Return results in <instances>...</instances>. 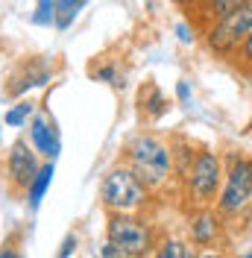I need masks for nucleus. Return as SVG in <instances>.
I'll return each mask as SVG.
<instances>
[{"mask_svg":"<svg viewBox=\"0 0 252 258\" xmlns=\"http://www.w3.org/2000/svg\"><path fill=\"white\" fill-rule=\"evenodd\" d=\"M129 170H132V176L141 182L144 188L150 191V188H158L167 173L173 170V153H170V147L161 144L158 138L153 135H138L132 144H129Z\"/></svg>","mask_w":252,"mask_h":258,"instance_id":"nucleus-1","label":"nucleus"},{"mask_svg":"<svg viewBox=\"0 0 252 258\" xmlns=\"http://www.w3.org/2000/svg\"><path fill=\"white\" fill-rule=\"evenodd\" d=\"M100 200L111 214H132L147 203V188L132 176V170L117 167L100 185Z\"/></svg>","mask_w":252,"mask_h":258,"instance_id":"nucleus-2","label":"nucleus"},{"mask_svg":"<svg viewBox=\"0 0 252 258\" xmlns=\"http://www.w3.org/2000/svg\"><path fill=\"white\" fill-rule=\"evenodd\" d=\"M249 32H252V0L237 3L223 21H217L208 30V47L214 53H232L249 38Z\"/></svg>","mask_w":252,"mask_h":258,"instance_id":"nucleus-3","label":"nucleus"},{"mask_svg":"<svg viewBox=\"0 0 252 258\" xmlns=\"http://www.w3.org/2000/svg\"><path fill=\"white\" fill-rule=\"evenodd\" d=\"M109 243L123 249L129 258H144L153 246L150 226L132 214H111L109 217Z\"/></svg>","mask_w":252,"mask_h":258,"instance_id":"nucleus-4","label":"nucleus"},{"mask_svg":"<svg viewBox=\"0 0 252 258\" xmlns=\"http://www.w3.org/2000/svg\"><path fill=\"white\" fill-rule=\"evenodd\" d=\"M252 197V161L249 159H232L229 173H226V188H223L217 209L220 214H237Z\"/></svg>","mask_w":252,"mask_h":258,"instance_id":"nucleus-5","label":"nucleus"},{"mask_svg":"<svg viewBox=\"0 0 252 258\" xmlns=\"http://www.w3.org/2000/svg\"><path fill=\"white\" fill-rule=\"evenodd\" d=\"M188 179L194 200L197 203H211L217 188H220V159H217V153H200L194 159Z\"/></svg>","mask_w":252,"mask_h":258,"instance_id":"nucleus-6","label":"nucleus"},{"mask_svg":"<svg viewBox=\"0 0 252 258\" xmlns=\"http://www.w3.org/2000/svg\"><path fill=\"white\" fill-rule=\"evenodd\" d=\"M41 170L38 164V156L24 138H18L15 144L9 147V159H6V173H9V182L15 188H30V182L35 179V173Z\"/></svg>","mask_w":252,"mask_h":258,"instance_id":"nucleus-7","label":"nucleus"},{"mask_svg":"<svg viewBox=\"0 0 252 258\" xmlns=\"http://www.w3.org/2000/svg\"><path fill=\"white\" fill-rule=\"evenodd\" d=\"M30 141L35 156L41 153L47 161H53L59 153H62V141H59V132H56V123L47 112H38L32 114V123H30Z\"/></svg>","mask_w":252,"mask_h":258,"instance_id":"nucleus-8","label":"nucleus"},{"mask_svg":"<svg viewBox=\"0 0 252 258\" xmlns=\"http://www.w3.org/2000/svg\"><path fill=\"white\" fill-rule=\"evenodd\" d=\"M50 80H53V64H50L47 59H30V62L12 77V82H9L6 91H9V97H21V94H27L30 88L47 85Z\"/></svg>","mask_w":252,"mask_h":258,"instance_id":"nucleus-9","label":"nucleus"},{"mask_svg":"<svg viewBox=\"0 0 252 258\" xmlns=\"http://www.w3.org/2000/svg\"><path fill=\"white\" fill-rule=\"evenodd\" d=\"M217 217H214V211H200L194 220H191V238H194V243H211L214 238H217Z\"/></svg>","mask_w":252,"mask_h":258,"instance_id":"nucleus-10","label":"nucleus"},{"mask_svg":"<svg viewBox=\"0 0 252 258\" xmlns=\"http://www.w3.org/2000/svg\"><path fill=\"white\" fill-rule=\"evenodd\" d=\"M53 161H47V164H41V170L35 173V179L30 182V188H27V200H30V209L38 211V206H41V200H44V194H47L50 182H53Z\"/></svg>","mask_w":252,"mask_h":258,"instance_id":"nucleus-11","label":"nucleus"},{"mask_svg":"<svg viewBox=\"0 0 252 258\" xmlns=\"http://www.w3.org/2000/svg\"><path fill=\"white\" fill-rule=\"evenodd\" d=\"M141 106H144V114L156 120V117H161V114L167 112V97L161 94L156 85H147L141 91Z\"/></svg>","mask_w":252,"mask_h":258,"instance_id":"nucleus-12","label":"nucleus"},{"mask_svg":"<svg viewBox=\"0 0 252 258\" xmlns=\"http://www.w3.org/2000/svg\"><path fill=\"white\" fill-rule=\"evenodd\" d=\"M85 3L82 0H65V3H56V15H53V24L59 27V30H68L71 24H74V18L79 15V9H82Z\"/></svg>","mask_w":252,"mask_h":258,"instance_id":"nucleus-13","label":"nucleus"},{"mask_svg":"<svg viewBox=\"0 0 252 258\" xmlns=\"http://www.w3.org/2000/svg\"><path fill=\"white\" fill-rule=\"evenodd\" d=\"M91 77H94V80L109 82L111 88H123V85H126V77L120 74V68H117L114 62H103V64H97L94 71H91Z\"/></svg>","mask_w":252,"mask_h":258,"instance_id":"nucleus-14","label":"nucleus"},{"mask_svg":"<svg viewBox=\"0 0 252 258\" xmlns=\"http://www.w3.org/2000/svg\"><path fill=\"white\" fill-rule=\"evenodd\" d=\"M32 112H35V106H32L30 100H21L15 109H9V112L3 114V123H9V126H24L27 123V117H32Z\"/></svg>","mask_w":252,"mask_h":258,"instance_id":"nucleus-15","label":"nucleus"},{"mask_svg":"<svg viewBox=\"0 0 252 258\" xmlns=\"http://www.w3.org/2000/svg\"><path fill=\"white\" fill-rule=\"evenodd\" d=\"M53 15H56V3H53V0H41V3L35 6L32 24H38V27H47V24H53Z\"/></svg>","mask_w":252,"mask_h":258,"instance_id":"nucleus-16","label":"nucleus"},{"mask_svg":"<svg viewBox=\"0 0 252 258\" xmlns=\"http://www.w3.org/2000/svg\"><path fill=\"white\" fill-rule=\"evenodd\" d=\"M156 258H188V249L182 246L179 241H167L158 246V255Z\"/></svg>","mask_w":252,"mask_h":258,"instance_id":"nucleus-17","label":"nucleus"},{"mask_svg":"<svg viewBox=\"0 0 252 258\" xmlns=\"http://www.w3.org/2000/svg\"><path fill=\"white\" fill-rule=\"evenodd\" d=\"M235 6H237L235 0H217V3H208V15H214L217 21H223V18L229 15Z\"/></svg>","mask_w":252,"mask_h":258,"instance_id":"nucleus-18","label":"nucleus"},{"mask_svg":"<svg viewBox=\"0 0 252 258\" xmlns=\"http://www.w3.org/2000/svg\"><path fill=\"white\" fill-rule=\"evenodd\" d=\"M77 246H79L77 235H65V241L59 243V252H56V258H71L74 252H77Z\"/></svg>","mask_w":252,"mask_h":258,"instance_id":"nucleus-19","label":"nucleus"},{"mask_svg":"<svg viewBox=\"0 0 252 258\" xmlns=\"http://www.w3.org/2000/svg\"><path fill=\"white\" fill-rule=\"evenodd\" d=\"M97 258H129L123 252V249H117V246H114V243H103V246H100V249H97Z\"/></svg>","mask_w":252,"mask_h":258,"instance_id":"nucleus-20","label":"nucleus"},{"mask_svg":"<svg viewBox=\"0 0 252 258\" xmlns=\"http://www.w3.org/2000/svg\"><path fill=\"white\" fill-rule=\"evenodd\" d=\"M176 97H179V103H182V106H188V103H191V85L185 80L176 82Z\"/></svg>","mask_w":252,"mask_h":258,"instance_id":"nucleus-21","label":"nucleus"},{"mask_svg":"<svg viewBox=\"0 0 252 258\" xmlns=\"http://www.w3.org/2000/svg\"><path fill=\"white\" fill-rule=\"evenodd\" d=\"M240 62H246V64H252V32H249V38L240 44Z\"/></svg>","mask_w":252,"mask_h":258,"instance_id":"nucleus-22","label":"nucleus"},{"mask_svg":"<svg viewBox=\"0 0 252 258\" xmlns=\"http://www.w3.org/2000/svg\"><path fill=\"white\" fill-rule=\"evenodd\" d=\"M176 32H179V38H182L185 44H188V41H194V30H191V27L185 24V21H182V24L176 27Z\"/></svg>","mask_w":252,"mask_h":258,"instance_id":"nucleus-23","label":"nucleus"},{"mask_svg":"<svg viewBox=\"0 0 252 258\" xmlns=\"http://www.w3.org/2000/svg\"><path fill=\"white\" fill-rule=\"evenodd\" d=\"M0 258H21V252H15L12 246H3V249H0Z\"/></svg>","mask_w":252,"mask_h":258,"instance_id":"nucleus-24","label":"nucleus"},{"mask_svg":"<svg viewBox=\"0 0 252 258\" xmlns=\"http://www.w3.org/2000/svg\"><path fill=\"white\" fill-rule=\"evenodd\" d=\"M200 258H223V255H220V252H203Z\"/></svg>","mask_w":252,"mask_h":258,"instance_id":"nucleus-25","label":"nucleus"},{"mask_svg":"<svg viewBox=\"0 0 252 258\" xmlns=\"http://www.w3.org/2000/svg\"><path fill=\"white\" fill-rule=\"evenodd\" d=\"M243 258H252V252H246V255H243Z\"/></svg>","mask_w":252,"mask_h":258,"instance_id":"nucleus-26","label":"nucleus"}]
</instances>
